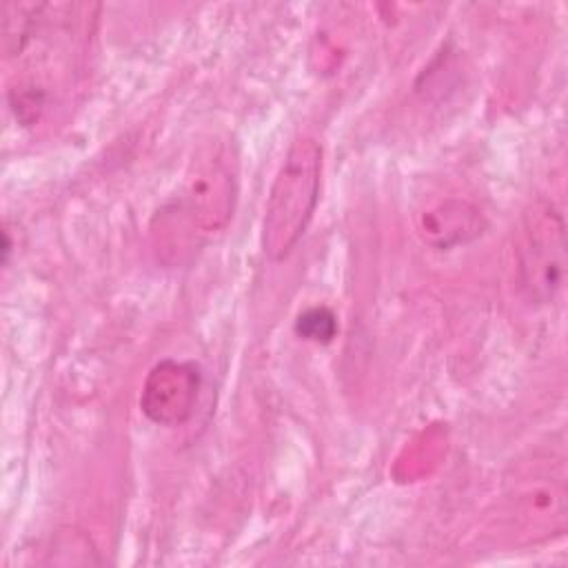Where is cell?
<instances>
[{
    "instance_id": "5",
    "label": "cell",
    "mask_w": 568,
    "mask_h": 568,
    "mask_svg": "<svg viewBox=\"0 0 568 568\" xmlns=\"http://www.w3.org/2000/svg\"><path fill=\"white\" fill-rule=\"evenodd\" d=\"M484 229V220L479 211L462 200H446L433 209H428L419 220L422 237L437 246L450 248L477 237Z\"/></svg>"
},
{
    "instance_id": "4",
    "label": "cell",
    "mask_w": 568,
    "mask_h": 568,
    "mask_svg": "<svg viewBox=\"0 0 568 568\" xmlns=\"http://www.w3.org/2000/svg\"><path fill=\"white\" fill-rule=\"evenodd\" d=\"M200 386L202 373L197 364L162 359L146 373L140 408L158 426H180L193 415Z\"/></svg>"
},
{
    "instance_id": "3",
    "label": "cell",
    "mask_w": 568,
    "mask_h": 568,
    "mask_svg": "<svg viewBox=\"0 0 568 568\" xmlns=\"http://www.w3.org/2000/svg\"><path fill=\"white\" fill-rule=\"evenodd\" d=\"M519 280L526 295L535 302H550L566 271L564 220L552 204H537L526 213L517 242Z\"/></svg>"
},
{
    "instance_id": "1",
    "label": "cell",
    "mask_w": 568,
    "mask_h": 568,
    "mask_svg": "<svg viewBox=\"0 0 568 568\" xmlns=\"http://www.w3.org/2000/svg\"><path fill=\"white\" fill-rule=\"evenodd\" d=\"M237 193V160L229 144H215L191 164L178 202L160 211V251H193L202 240L220 233L233 217Z\"/></svg>"
},
{
    "instance_id": "6",
    "label": "cell",
    "mask_w": 568,
    "mask_h": 568,
    "mask_svg": "<svg viewBox=\"0 0 568 568\" xmlns=\"http://www.w3.org/2000/svg\"><path fill=\"white\" fill-rule=\"evenodd\" d=\"M295 333L302 339L315 342V344H328L337 333V320L331 308L326 306H313L297 315L295 320Z\"/></svg>"
},
{
    "instance_id": "2",
    "label": "cell",
    "mask_w": 568,
    "mask_h": 568,
    "mask_svg": "<svg viewBox=\"0 0 568 568\" xmlns=\"http://www.w3.org/2000/svg\"><path fill=\"white\" fill-rule=\"evenodd\" d=\"M322 178V146L313 138L295 140L271 184L264 220L262 251L271 262H282L304 235L317 197Z\"/></svg>"
}]
</instances>
